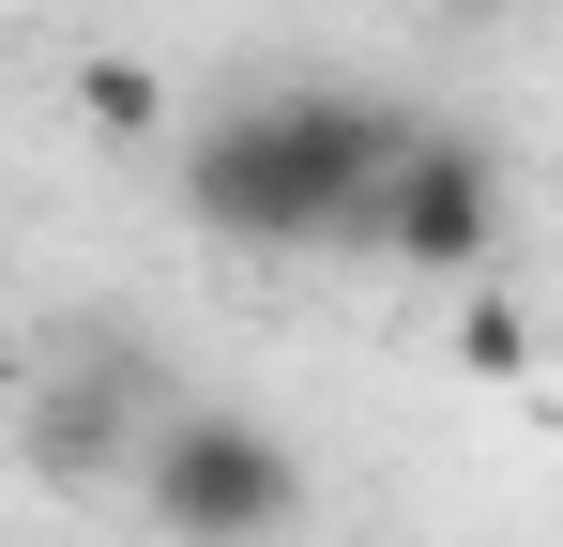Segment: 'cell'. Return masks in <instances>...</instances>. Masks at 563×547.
Here are the masks:
<instances>
[{
    "mask_svg": "<svg viewBox=\"0 0 563 547\" xmlns=\"http://www.w3.org/2000/svg\"><path fill=\"white\" fill-rule=\"evenodd\" d=\"M31 471H46V487H107V471H137V380H122V365L46 380V411H31Z\"/></svg>",
    "mask_w": 563,
    "mask_h": 547,
    "instance_id": "cell-4",
    "label": "cell"
},
{
    "mask_svg": "<svg viewBox=\"0 0 563 547\" xmlns=\"http://www.w3.org/2000/svg\"><path fill=\"white\" fill-rule=\"evenodd\" d=\"M427 122L396 107V91H244V107H213L184 137V213L213 244H260V259H305V244H366L380 182L411 153Z\"/></svg>",
    "mask_w": 563,
    "mask_h": 547,
    "instance_id": "cell-1",
    "label": "cell"
},
{
    "mask_svg": "<svg viewBox=\"0 0 563 547\" xmlns=\"http://www.w3.org/2000/svg\"><path fill=\"white\" fill-rule=\"evenodd\" d=\"M457 365H472V380H518V365H533V320H518L503 289H472V304H457Z\"/></svg>",
    "mask_w": 563,
    "mask_h": 547,
    "instance_id": "cell-6",
    "label": "cell"
},
{
    "mask_svg": "<svg viewBox=\"0 0 563 547\" xmlns=\"http://www.w3.org/2000/svg\"><path fill=\"white\" fill-rule=\"evenodd\" d=\"M77 122H92V137H153V122H168V77L107 46V62H77Z\"/></svg>",
    "mask_w": 563,
    "mask_h": 547,
    "instance_id": "cell-5",
    "label": "cell"
},
{
    "mask_svg": "<svg viewBox=\"0 0 563 547\" xmlns=\"http://www.w3.org/2000/svg\"><path fill=\"white\" fill-rule=\"evenodd\" d=\"M457 15H472V0H457Z\"/></svg>",
    "mask_w": 563,
    "mask_h": 547,
    "instance_id": "cell-7",
    "label": "cell"
},
{
    "mask_svg": "<svg viewBox=\"0 0 563 547\" xmlns=\"http://www.w3.org/2000/svg\"><path fill=\"white\" fill-rule=\"evenodd\" d=\"M366 244H380V259H411V274H457V289H472V274H487V244H503V153L427 122V137L396 153V182H380Z\"/></svg>",
    "mask_w": 563,
    "mask_h": 547,
    "instance_id": "cell-3",
    "label": "cell"
},
{
    "mask_svg": "<svg viewBox=\"0 0 563 547\" xmlns=\"http://www.w3.org/2000/svg\"><path fill=\"white\" fill-rule=\"evenodd\" d=\"M137 502H153L168 547H275L289 517H305V456H289L260 411H153Z\"/></svg>",
    "mask_w": 563,
    "mask_h": 547,
    "instance_id": "cell-2",
    "label": "cell"
}]
</instances>
